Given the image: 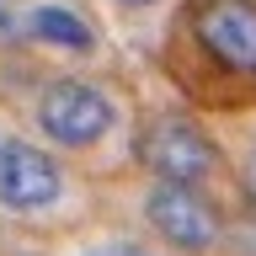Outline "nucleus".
<instances>
[{
    "label": "nucleus",
    "mask_w": 256,
    "mask_h": 256,
    "mask_svg": "<svg viewBox=\"0 0 256 256\" xmlns=\"http://www.w3.org/2000/svg\"><path fill=\"white\" fill-rule=\"evenodd\" d=\"M123 6H150V0H123Z\"/></svg>",
    "instance_id": "9d476101"
},
{
    "label": "nucleus",
    "mask_w": 256,
    "mask_h": 256,
    "mask_svg": "<svg viewBox=\"0 0 256 256\" xmlns=\"http://www.w3.org/2000/svg\"><path fill=\"white\" fill-rule=\"evenodd\" d=\"M144 219L166 246L176 251H208L219 240V219L214 208L203 203L198 187H176V182H155L150 198H144Z\"/></svg>",
    "instance_id": "39448f33"
},
{
    "label": "nucleus",
    "mask_w": 256,
    "mask_h": 256,
    "mask_svg": "<svg viewBox=\"0 0 256 256\" xmlns=\"http://www.w3.org/2000/svg\"><path fill=\"white\" fill-rule=\"evenodd\" d=\"M246 192H251V198H256V150H251V155H246Z\"/></svg>",
    "instance_id": "1a4fd4ad"
},
{
    "label": "nucleus",
    "mask_w": 256,
    "mask_h": 256,
    "mask_svg": "<svg viewBox=\"0 0 256 256\" xmlns=\"http://www.w3.org/2000/svg\"><path fill=\"white\" fill-rule=\"evenodd\" d=\"M139 166L155 182H176V187H203L219 171V144L208 139L192 118H155L139 139Z\"/></svg>",
    "instance_id": "f03ea898"
},
{
    "label": "nucleus",
    "mask_w": 256,
    "mask_h": 256,
    "mask_svg": "<svg viewBox=\"0 0 256 256\" xmlns=\"http://www.w3.org/2000/svg\"><path fill=\"white\" fill-rule=\"evenodd\" d=\"M22 43L64 48V54H91L96 48V27L70 0H32L27 11H22Z\"/></svg>",
    "instance_id": "423d86ee"
},
{
    "label": "nucleus",
    "mask_w": 256,
    "mask_h": 256,
    "mask_svg": "<svg viewBox=\"0 0 256 256\" xmlns=\"http://www.w3.org/2000/svg\"><path fill=\"white\" fill-rule=\"evenodd\" d=\"M80 256H155V251L139 240H102V246H86Z\"/></svg>",
    "instance_id": "0eeeda50"
},
{
    "label": "nucleus",
    "mask_w": 256,
    "mask_h": 256,
    "mask_svg": "<svg viewBox=\"0 0 256 256\" xmlns=\"http://www.w3.org/2000/svg\"><path fill=\"white\" fill-rule=\"evenodd\" d=\"M0 43H22V6L0 0Z\"/></svg>",
    "instance_id": "6e6552de"
},
{
    "label": "nucleus",
    "mask_w": 256,
    "mask_h": 256,
    "mask_svg": "<svg viewBox=\"0 0 256 256\" xmlns=\"http://www.w3.org/2000/svg\"><path fill=\"white\" fill-rule=\"evenodd\" d=\"M112 96L86 75H64L54 86H43L38 96V128H43L48 144H59V150H86L96 144L102 134L112 128Z\"/></svg>",
    "instance_id": "f257e3e1"
},
{
    "label": "nucleus",
    "mask_w": 256,
    "mask_h": 256,
    "mask_svg": "<svg viewBox=\"0 0 256 256\" xmlns=\"http://www.w3.org/2000/svg\"><path fill=\"white\" fill-rule=\"evenodd\" d=\"M198 43L235 75H256V0H187Z\"/></svg>",
    "instance_id": "7ed1b4c3"
},
{
    "label": "nucleus",
    "mask_w": 256,
    "mask_h": 256,
    "mask_svg": "<svg viewBox=\"0 0 256 256\" xmlns=\"http://www.w3.org/2000/svg\"><path fill=\"white\" fill-rule=\"evenodd\" d=\"M59 192H64V171L54 155H43L27 139H0V208L38 214V208L59 203Z\"/></svg>",
    "instance_id": "20e7f679"
}]
</instances>
